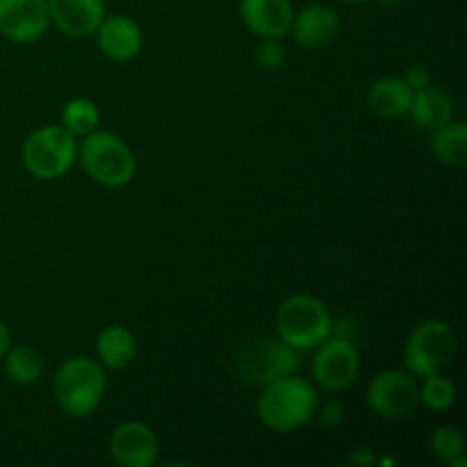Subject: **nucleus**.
Here are the masks:
<instances>
[{
  "mask_svg": "<svg viewBox=\"0 0 467 467\" xmlns=\"http://www.w3.org/2000/svg\"><path fill=\"white\" fill-rule=\"evenodd\" d=\"M319 409V395L304 377H283L267 383L258 400V418L276 433H290L306 427Z\"/></svg>",
  "mask_w": 467,
  "mask_h": 467,
  "instance_id": "obj_1",
  "label": "nucleus"
},
{
  "mask_svg": "<svg viewBox=\"0 0 467 467\" xmlns=\"http://www.w3.org/2000/svg\"><path fill=\"white\" fill-rule=\"evenodd\" d=\"M55 400L57 406L71 418H87L100 406L105 395L103 365L91 358L67 360L55 374Z\"/></svg>",
  "mask_w": 467,
  "mask_h": 467,
  "instance_id": "obj_2",
  "label": "nucleus"
},
{
  "mask_svg": "<svg viewBox=\"0 0 467 467\" xmlns=\"http://www.w3.org/2000/svg\"><path fill=\"white\" fill-rule=\"evenodd\" d=\"M331 313L310 295H295L278 306L276 336L296 351L317 349L331 337Z\"/></svg>",
  "mask_w": 467,
  "mask_h": 467,
  "instance_id": "obj_3",
  "label": "nucleus"
},
{
  "mask_svg": "<svg viewBox=\"0 0 467 467\" xmlns=\"http://www.w3.org/2000/svg\"><path fill=\"white\" fill-rule=\"evenodd\" d=\"M80 164L91 181L103 187H123L135 176L130 146L109 130H91L80 146Z\"/></svg>",
  "mask_w": 467,
  "mask_h": 467,
  "instance_id": "obj_4",
  "label": "nucleus"
},
{
  "mask_svg": "<svg viewBox=\"0 0 467 467\" xmlns=\"http://www.w3.org/2000/svg\"><path fill=\"white\" fill-rule=\"evenodd\" d=\"M301 356L281 337H254L235 354L237 377L251 386H267L283 377L296 374Z\"/></svg>",
  "mask_w": 467,
  "mask_h": 467,
  "instance_id": "obj_5",
  "label": "nucleus"
},
{
  "mask_svg": "<svg viewBox=\"0 0 467 467\" xmlns=\"http://www.w3.org/2000/svg\"><path fill=\"white\" fill-rule=\"evenodd\" d=\"M456 349H459V340H456L454 328L441 319H427L418 324L406 340V368L422 379L442 374L454 360Z\"/></svg>",
  "mask_w": 467,
  "mask_h": 467,
  "instance_id": "obj_6",
  "label": "nucleus"
},
{
  "mask_svg": "<svg viewBox=\"0 0 467 467\" xmlns=\"http://www.w3.org/2000/svg\"><path fill=\"white\" fill-rule=\"evenodd\" d=\"M76 135L64 126H46L32 132L23 144V164L41 181L62 178L76 162Z\"/></svg>",
  "mask_w": 467,
  "mask_h": 467,
  "instance_id": "obj_7",
  "label": "nucleus"
},
{
  "mask_svg": "<svg viewBox=\"0 0 467 467\" xmlns=\"http://www.w3.org/2000/svg\"><path fill=\"white\" fill-rule=\"evenodd\" d=\"M313 377L317 386H322L328 392H340L349 388L358 379L360 372V356L358 349L347 337L331 336L317 347L315 351Z\"/></svg>",
  "mask_w": 467,
  "mask_h": 467,
  "instance_id": "obj_8",
  "label": "nucleus"
},
{
  "mask_svg": "<svg viewBox=\"0 0 467 467\" xmlns=\"http://www.w3.org/2000/svg\"><path fill=\"white\" fill-rule=\"evenodd\" d=\"M368 406L386 420H401L420 406V386L410 374L388 369L372 379L368 388Z\"/></svg>",
  "mask_w": 467,
  "mask_h": 467,
  "instance_id": "obj_9",
  "label": "nucleus"
},
{
  "mask_svg": "<svg viewBox=\"0 0 467 467\" xmlns=\"http://www.w3.org/2000/svg\"><path fill=\"white\" fill-rule=\"evenodd\" d=\"M48 0H0V35L16 44L36 41L48 30Z\"/></svg>",
  "mask_w": 467,
  "mask_h": 467,
  "instance_id": "obj_10",
  "label": "nucleus"
},
{
  "mask_svg": "<svg viewBox=\"0 0 467 467\" xmlns=\"http://www.w3.org/2000/svg\"><path fill=\"white\" fill-rule=\"evenodd\" d=\"M158 451V436L144 422L119 424L109 438V456L121 467H153Z\"/></svg>",
  "mask_w": 467,
  "mask_h": 467,
  "instance_id": "obj_11",
  "label": "nucleus"
},
{
  "mask_svg": "<svg viewBox=\"0 0 467 467\" xmlns=\"http://www.w3.org/2000/svg\"><path fill=\"white\" fill-rule=\"evenodd\" d=\"M240 16L254 35L283 39L290 32L295 9L290 0H240Z\"/></svg>",
  "mask_w": 467,
  "mask_h": 467,
  "instance_id": "obj_12",
  "label": "nucleus"
},
{
  "mask_svg": "<svg viewBox=\"0 0 467 467\" xmlns=\"http://www.w3.org/2000/svg\"><path fill=\"white\" fill-rule=\"evenodd\" d=\"M50 21L68 36H89L105 18L103 0H48Z\"/></svg>",
  "mask_w": 467,
  "mask_h": 467,
  "instance_id": "obj_13",
  "label": "nucleus"
},
{
  "mask_svg": "<svg viewBox=\"0 0 467 467\" xmlns=\"http://www.w3.org/2000/svg\"><path fill=\"white\" fill-rule=\"evenodd\" d=\"M94 35L103 55H108L114 62H130L144 46V35H141L140 26L128 16L103 18Z\"/></svg>",
  "mask_w": 467,
  "mask_h": 467,
  "instance_id": "obj_14",
  "label": "nucleus"
},
{
  "mask_svg": "<svg viewBox=\"0 0 467 467\" xmlns=\"http://www.w3.org/2000/svg\"><path fill=\"white\" fill-rule=\"evenodd\" d=\"M292 36L304 48H322L331 44L340 32V16L328 5H308L292 18Z\"/></svg>",
  "mask_w": 467,
  "mask_h": 467,
  "instance_id": "obj_15",
  "label": "nucleus"
},
{
  "mask_svg": "<svg viewBox=\"0 0 467 467\" xmlns=\"http://www.w3.org/2000/svg\"><path fill=\"white\" fill-rule=\"evenodd\" d=\"M415 91L410 89L404 78L388 76L374 82L368 91V105L377 117L381 119H400L409 114L413 105Z\"/></svg>",
  "mask_w": 467,
  "mask_h": 467,
  "instance_id": "obj_16",
  "label": "nucleus"
},
{
  "mask_svg": "<svg viewBox=\"0 0 467 467\" xmlns=\"http://www.w3.org/2000/svg\"><path fill=\"white\" fill-rule=\"evenodd\" d=\"M409 114L413 117L415 126L433 132L454 119V103H451V96L447 91H442L441 87L429 85L424 89L415 91Z\"/></svg>",
  "mask_w": 467,
  "mask_h": 467,
  "instance_id": "obj_17",
  "label": "nucleus"
},
{
  "mask_svg": "<svg viewBox=\"0 0 467 467\" xmlns=\"http://www.w3.org/2000/svg\"><path fill=\"white\" fill-rule=\"evenodd\" d=\"M137 351L135 336L128 331L126 327H108L100 331L99 340H96V354H99L100 365L108 369H123L132 363Z\"/></svg>",
  "mask_w": 467,
  "mask_h": 467,
  "instance_id": "obj_18",
  "label": "nucleus"
},
{
  "mask_svg": "<svg viewBox=\"0 0 467 467\" xmlns=\"http://www.w3.org/2000/svg\"><path fill=\"white\" fill-rule=\"evenodd\" d=\"M431 150L438 162L447 167H463L467 162V123L456 121L433 130Z\"/></svg>",
  "mask_w": 467,
  "mask_h": 467,
  "instance_id": "obj_19",
  "label": "nucleus"
},
{
  "mask_svg": "<svg viewBox=\"0 0 467 467\" xmlns=\"http://www.w3.org/2000/svg\"><path fill=\"white\" fill-rule=\"evenodd\" d=\"M5 372H7L9 381L18 383V386H32L44 374V358L35 347L16 345L9 347L5 354Z\"/></svg>",
  "mask_w": 467,
  "mask_h": 467,
  "instance_id": "obj_20",
  "label": "nucleus"
},
{
  "mask_svg": "<svg viewBox=\"0 0 467 467\" xmlns=\"http://www.w3.org/2000/svg\"><path fill=\"white\" fill-rule=\"evenodd\" d=\"M100 112L89 99H73L68 100L67 108L62 109V126L67 128L71 135L85 137L99 126Z\"/></svg>",
  "mask_w": 467,
  "mask_h": 467,
  "instance_id": "obj_21",
  "label": "nucleus"
},
{
  "mask_svg": "<svg viewBox=\"0 0 467 467\" xmlns=\"http://www.w3.org/2000/svg\"><path fill=\"white\" fill-rule=\"evenodd\" d=\"M456 401V386L451 379L442 377V374H433V377L424 379V386L420 388V404L427 409L442 413V410L451 409Z\"/></svg>",
  "mask_w": 467,
  "mask_h": 467,
  "instance_id": "obj_22",
  "label": "nucleus"
},
{
  "mask_svg": "<svg viewBox=\"0 0 467 467\" xmlns=\"http://www.w3.org/2000/svg\"><path fill=\"white\" fill-rule=\"evenodd\" d=\"M431 451L441 461L450 463L456 456L465 454V433L459 427H451V424H442L433 431L431 436Z\"/></svg>",
  "mask_w": 467,
  "mask_h": 467,
  "instance_id": "obj_23",
  "label": "nucleus"
},
{
  "mask_svg": "<svg viewBox=\"0 0 467 467\" xmlns=\"http://www.w3.org/2000/svg\"><path fill=\"white\" fill-rule=\"evenodd\" d=\"M285 46L278 39H263L258 44V48H255V62L265 71H278L283 67V62H285Z\"/></svg>",
  "mask_w": 467,
  "mask_h": 467,
  "instance_id": "obj_24",
  "label": "nucleus"
},
{
  "mask_svg": "<svg viewBox=\"0 0 467 467\" xmlns=\"http://www.w3.org/2000/svg\"><path fill=\"white\" fill-rule=\"evenodd\" d=\"M315 415H319L322 427L333 429L340 427L342 420H345V409H342V404H337V401H327V404H322V409H317Z\"/></svg>",
  "mask_w": 467,
  "mask_h": 467,
  "instance_id": "obj_25",
  "label": "nucleus"
},
{
  "mask_svg": "<svg viewBox=\"0 0 467 467\" xmlns=\"http://www.w3.org/2000/svg\"><path fill=\"white\" fill-rule=\"evenodd\" d=\"M404 80L409 82L410 89L420 91V89H424V87L431 85V73H429L427 68H422V67H413L409 73H406Z\"/></svg>",
  "mask_w": 467,
  "mask_h": 467,
  "instance_id": "obj_26",
  "label": "nucleus"
},
{
  "mask_svg": "<svg viewBox=\"0 0 467 467\" xmlns=\"http://www.w3.org/2000/svg\"><path fill=\"white\" fill-rule=\"evenodd\" d=\"M345 463H349V465H377L379 461H377V456L372 454V451L369 450H358V451H354V454L351 456H347V461Z\"/></svg>",
  "mask_w": 467,
  "mask_h": 467,
  "instance_id": "obj_27",
  "label": "nucleus"
},
{
  "mask_svg": "<svg viewBox=\"0 0 467 467\" xmlns=\"http://www.w3.org/2000/svg\"><path fill=\"white\" fill-rule=\"evenodd\" d=\"M9 347H12V333H9L7 324L0 319V360L5 358V354L9 351Z\"/></svg>",
  "mask_w": 467,
  "mask_h": 467,
  "instance_id": "obj_28",
  "label": "nucleus"
},
{
  "mask_svg": "<svg viewBox=\"0 0 467 467\" xmlns=\"http://www.w3.org/2000/svg\"><path fill=\"white\" fill-rule=\"evenodd\" d=\"M336 3H342V5H356V3H363V0H336Z\"/></svg>",
  "mask_w": 467,
  "mask_h": 467,
  "instance_id": "obj_29",
  "label": "nucleus"
},
{
  "mask_svg": "<svg viewBox=\"0 0 467 467\" xmlns=\"http://www.w3.org/2000/svg\"><path fill=\"white\" fill-rule=\"evenodd\" d=\"M379 3H381V5H395V3H400V0H379Z\"/></svg>",
  "mask_w": 467,
  "mask_h": 467,
  "instance_id": "obj_30",
  "label": "nucleus"
}]
</instances>
